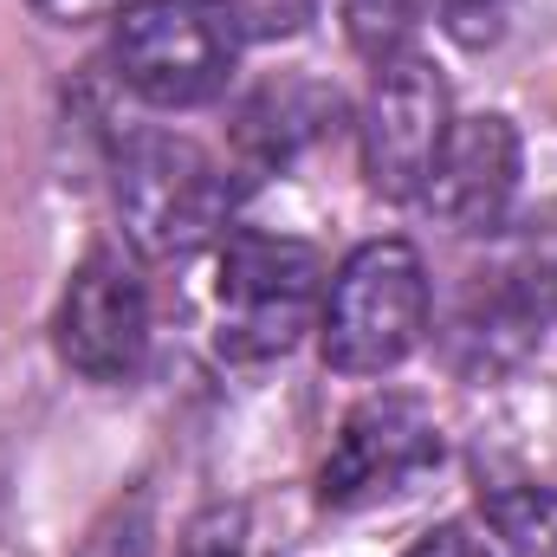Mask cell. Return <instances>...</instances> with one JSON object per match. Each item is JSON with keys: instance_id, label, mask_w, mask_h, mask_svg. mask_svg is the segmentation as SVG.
Returning <instances> with one entry per match:
<instances>
[{"instance_id": "obj_15", "label": "cell", "mask_w": 557, "mask_h": 557, "mask_svg": "<svg viewBox=\"0 0 557 557\" xmlns=\"http://www.w3.org/2000/svg\"><path fill=\"white\" fill-rule=\"evenodd\" d=\"M52 26H85V20H104V13H117L124 0H33Z\"/></svg>"}, {"instance_id": "obj_3", "label": "cell", "mask_w": 557, "mask_h": 557, "mask_svg": "<svg viewBox=\"0 0 557 557\" xmlns=\"http://www.w3.org/2000/svg\"><path fill=\"white\" fill-rule=\"evenodd\" d=\"M227 0H124L111 13V65L156 111H195L227 91L240 65Z\"/></svg>"}, {"instance_id": "obj_14", "label": "cell", "mask_w": 557, "mask_h": 557, "mask_svg": "<svg viewBox=\"0 0 557 557\" xmlns=\"http://www.w3.org/2000/svg\"><path fill=\"white\" fill-rule=\"evenodd\" d=\"M409 557H493V552H486V539L473 525H434L428 539L409 545Z\"/></svg>"}, {"instance_id": "obj_5", "label": "cell", "mask_w": 557, "mask_h": 557, "mask_svg": "<svg viewBox=\"0 0 557 557\" xmlns=\"http://www.w3.org/2000/svg\"><path fill=\"white\" fill-rule=\"evenodd\" d=\"M59 363L85 383H131L149 357V292L124 247H91L52 318Z\"/></svg>"}, {"instance_id": "obj_9", "label": "cell", "mask_w": 557, "mask_h": 557, "mask_svg": "<svg viewBox=\"0 0 557 557\" xmlns=\"http://www.w3.org/2000/svg\"><path fill=\"white\" fill-rule=\"evenodd\" d=\"M480 512H486V525L519 557H557V493L552 486H539V480L486 486Z\"/></svg>"}, {"instance_id": "obj_16", "label": "cell", "mask_w": 557, "mask_h": 557, "mask_svg": "<svg viewBox=\"0 0 557 557\" xmlns=\"http://www.w3.org/2000/svg\"><path fill=\"white\" fill-rule=\"evenodd\" d=\"M188 557H240V519L227 512V519H208L201 532H195V552Z\"/></svg>"}, {"instance_id": "obj_13", "label": "cell", "mask_w": 557, "mask_h": 557, "mask_svg": "<svg viewBox=\"0 0 557 557\" xmlns=\"http://www.w3.org/2000/svg\"><path fill=\"white\" fill-rule=\"evenodd\" d=\"M227 13H234L240 39H260V46H273V39L305 33V20L318 13V0H227Z\"/></svg>"}, {"instance_id": "obj_2", "label": "cell", "mask_w": 557, "mask_h": 557, "mask_svg": "<svg viewBox=\"0 0 557 557\" xmlns=\"http://www.w3.org/2000/svg\"><path fill=\"white\" fill-rule=\"evenodd\" d=\"M324 260L305 240L234 227L214 267V350L227 363H273L324 311Z\"/></svg>"}, {"instance_id": "obj_7", "label": "cell", "mask_w": 557, "mask_h": 557, "mask_svg": "<svg viewBox=\"0 0 557 557\" xmlns=\"http://www.w3.org/2000/svg\"><path fill=\"white\" fill-rule=\"evenodd\" d=\"M428 467H441L434 416L416 396H370L337 428V441L318 467V499L337 506V512H357V506H376V499L403 493Z\"/></svg>"}, {"instance_id": "obj_12", "label": "cell", "mask_w": 557, "mask_h": 557, "mask_svg": "<svg viewBox=\"0 0 557 557\" xmlns=\"http://www.w3.org/2000/svg\"><path fill=\"white\" fill-rule=\"evenodd\" d=\"M512 7H519V0H434V20H441V33H447L454 46L486 52V46H499V39H506Z\"/></svg>"}, {"instance_id": "obj_11", "label": "cell", "mask_w": 557, "mask_h": 557, "mask_svg": "<svg viewBox=\"0 0 557 557\" xmlns=\"http://www.w3.org/2000/svg\"><path fill=\"white\" fill-rule=\"evenodd\" d=\"M156 552V525H149V493H131V499H117L98 525H91V539L78 545V557H149Z\"/></svg>"}, {"instance_id": "obj_1", "label": "cell", "mask_w": 557, "mask_h": 557, "mask_svg": "<svg viewBox=\"0 0 557 557\" xmlns=\"http://www.w3.org/2000/svg\"><path fill=\"white\" fill-rule=\"evenodd\" d=\"M111 195H117L124 240L143 260H188L234 214V175L195 137H169V131H137L117 149Z\"/></svg>"}, {"instance_id": "obj_8", "label": "cell", "mask_w": 557, "mask_h": 557, "mask_svg": "<svg viewBox=\"0 0 557 557\" xmlns=\"http://www.w3.org/2000/svg\"><path fill=\"white\" fill-rule=\"evenodd\" d=\"M519 169H525V149H519L512 117L480 111L447 131L416 201L454 234H499L519 195Z\"/></svg>"}, {"instance_id": "obj_4", "label": "cell", "mask_w": 557, "mask_h": 557, "mask_svg": "<svg viewBox=\"0 0 557 557\" xmlns=\"http://www.w3.org/2000/svg\"><path fill=\"white\" fill-rule=\"evenodd\" d=\"M428 337V267L409 240H363L324 285L318 344L337 376H383Z\"/></svg>"}, {"instance_id": "obj_10", "label": "cell", "mask_w": 557, "mask_h": 557, "mask_svg": "<svg viewBox=\"0 0 557 557\" xmlns=\"http://www.w3.org/2000/svg\"><path fill=\"white\" fill-rule=\"evenodd\" d=\"M344 33L370 65H389L409 52L416 33V0H344Z\"/></svg>"}, {"instance_id": "obj_6", "label": "cell", "mask_w": 557, "mask_h": 557, "mask_svg": "<svg viewBox=\"0 0 557 557\" xmlns=\"http://www.w3.org/2000/svg\"><path fill=\"white\" fill-rule=\"evenodd\" d=\"M454 131V104H447V78L421 59L403 52L389 65H376L370 104H363V182L383 201H416L441 143Z\"/></svg>"}]
</instances>
